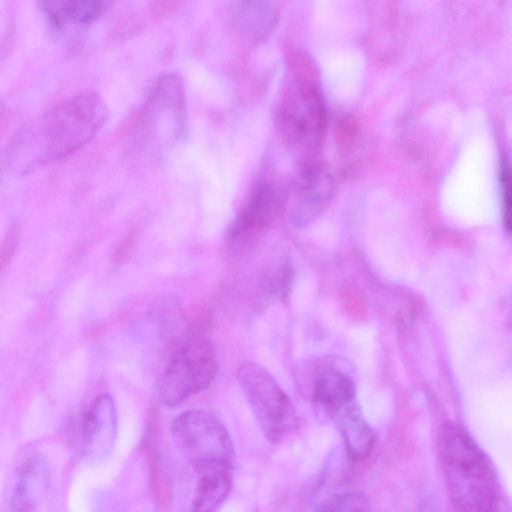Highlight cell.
Returning <instances> with one entry per match:
<instances>
[{
  "instance_id": "obj_5",
  "label": "cell",
  "mask_w": 512,
  "mask_h": 512,
  "mask_svg": "<svg viewBox=\"0 0 512 512\" xmlns=\"http://www.w3.org/2000/svg\"><path fill=\"white\" fill-rule=\"evenodd\" d=\"M237 381L268 441L278 443L295 431V406L268 370L258 363L245 362L237 371Z\"/></svg>"
},
{
  "instance_id": "obj_11",
  "label": "cell",
  "mask_w": 512,
  "mask_h": 512,
  "mask_svg": "<svg viewBox=\"0 0 512 512\" xmlns=\"http://www.w3.org/2000/svg\"><path fill=\"white\" fill-rule=\"evenodd\" d=\"M286 206V197L269 182L257 184L247 195L227 230L231 240L244 239L266 228Z\"/></svg>"
},
{
  "instance_id": "obj_7",
  "label": "cell",
  "mask_w": 512,
  "mask_h": 512,
  "mask_svg": "<svg viewBox=\"0 0 512 512\" xmlns=\"http://www.w3.org/2000/svg\"><path fill=\"white\" fill-rule=\"evenodd\" d=\"M293 372L298 389L323 419L331 421L341 408L357 400L352 367L342 357L331 355L301 361Z\"/></svg>"
},
{
  "instance_id": "obj_10",
  "label": "cell",
  "mask_w": 512,
  "mask_h": 512,
  "mask_svg": "<svg viewBox=\"0 0 512 512\" xmlns=\"http://www.w3.org/2000/svg\"><path fill=\"white\" fill-rule=\"evenodd\" d=\"M335 191L332 175L322 167L308 165L294 179L286 195L290 224L303 228L329 205Z\"/></svg>"
},
{
  "instance_id": "obj_4",
  "label": "cell",
  "mask_w": 512,
  "mask_h": 512,
  "mask_svg": "<svg viewBox=\"0 0 512 512\" xmlns=\"http://www.w3.org/2000/svg\"><path fill=\"white\" fill-rule=\"evenodd\" d=\"M175 445L201 476L218 471H232L233 444L225 426L203 410L179 414L172 423Z\"/></svg>"
},
{
  "instance_id": "obj_3",
  "label": "cell",
  "mask_w": 512,
  "mask_h": 512,
  "mask_svg": "<svg viewBox=\"0 0 512 512\" xmlns=\"http://www.w3.org/2000/svg\"><path fill=\"white\" fill-rule=\"evenodd\" d=\"M292 67L276 105V127L290 152L310 160L320 150L326 128V110L311 68Z\"/></svg>"
},
{
  "instance_id": "obj_21",
  "label": "cell",
  "mask_w": 512,
  "mask_h": 512,
  "mask_svg": "<svg viewBox=\"0 0 512 512\" xmlns=\"http://www.w3.org/2000/svg\"><path fill=\"white\" fill-rule=\"evenodd\" d=\"M18 232L12 227L5 236L1 245V266L4 267L12 258L17 245Z\"/></svg>"
},
{
  "instance_id": "obj_20",
  "label": "cell",
  "mask_w": 512,
  "mask_h": 512,
  "mask_svg": "<svg viewBox=\"0 0 512 512\" xmlns=\"http://www.w3.org/2000/svg\"><path fill=\"white\" fill-rule=\"evenodd\" d=\"M138 237V230L137 229H131L120 241V243L117 245L116 249L113 253V260L116 262H120L124 260L130 251L132 250L134 243Z\"/></svg>"
},
{
  "instance_id": "obj_16",
  "label": "cell",
  "mask_w": 512,
  "mask_h": 512,
  "mask_svg": "<svg viewBox=\"0 0 512 512\" xmlns=\"http://www.w3.org/2000/svg\"><path fill=\"white\" fill-rule=\"evenodd\" d=\"M232 488V471L201 475L189 512H218Z\"/></svg>"
},
{
  "instance_id": "obj_19",
  "label": "cell",
  "mask_w": 512,
  "mask_h": 512,
  "mask_svg": "<svg viewBox=\"0 0 512 512\" xmlns=\"http://www.w3.org/2000/svg\"><path fill=\"white\" fill-rule=\"evenodd\" d=\"M501 177L504 188V220L512 230V171L509 168L503 169Z\"/></svg>"
},
{
  "instance_id": "obj_9",
  "label": "cell",
  "mask_w": 512,
  "mask_h": 512,
  "mask_svg": "<svg viewBox=\"0 0 512 512\" xmlns=\"http://www.w3.org/2000/svg\"><path fill=\"white\" fill-rule=\"evenodd\" d=\"M118 431V415L113 397L98 395L81 414L78 423L79 451L89 465H98L111 455Z\"/></svg>"
},
{
  "instance_id": "obj_14",
  "label": "cell",
  "mask_w": 512,
  "mask_h": 512,
  "mask_svg": "<svg viewBox=\"0 0 512 512\" xmlns=\"http://www.w3.org/2000/svg\"><path fill=\"white\" fill-rule=\"evenodd\" d=\"M110 4L108 1L53 0L38 2L48 24L55 31H63L72 26H86L101 17Z\"/></svg>"
},
{
  "instance_id": "obj_15",
  "label": "cell",
  "mask_w": 512,
  "mask_h": 512,
  "mask_svg": "<svg viewBox=\"0 0 512 512\" xmlns=\"http://www.w3.org/2000/svg\"><path fill=\"white\" fill-rule=\"evenodd\" d=\"M233 22L236 29L248 40L259 41L274 29L278 9L273 2L242 1L233 9Z\"/></svg>"
},
{
  "instance_id": "obj_8",
  "label": "cell",
  "mask_w": 512,
  "mask_h": 512,
  "mask_svg": "<svg viewBox=\"0 0 512 512\" xmlns=\"http://www.w3.org/2000/svg\"><path fill=\"white\" fill-rule=\"evenodd\" d=\"M136 131L147 141L178 140L187 129L185 91L175 73L164 74L153 84L141 107Z\"/></svg>"
},
{
  "instance_id": "obj_12",
  "label": "cell",
  "mask_w": 512,
  "mask_h": 512,
  "mask_svg": "<svg viewBox=\"0 0 512 512\" xmlns=\"http://www.w3.org/2000/svg\"><path fill=\"white\" fill-rule=\"evenodd\" d=\"M50 480L47 460L42 456L28 458L16 473L10 494V511L38 512Z\"/></svg>"
},
{
  "instance_id": "obj_17",
  "label": "cell",
  "mask_w": 512,
  "mask_h": 512,
  "mask_svg": "<svg viewBox=\"0 0 512 512\" xmlns=\"http://www.w3.org/2000/svg\"><path fill=\"white\" fill-rule=\"evenodd\" d=\"M370 502L366 494L359 491L336 493L325 499L315 512H368Z\"/></svg>"
},
{
  "instance_id": "obj_13",
  "label": "cell",
  "mask_w": 512,
  "mask_h": 512,
  "mask_svg": "<svg viewBox=\"0 0 512 512\" xmlns=\"http://www.w3.org/2000/svg\"><path fill=\"white\" fill-rule=\"evenodd\" d=\"M331 421L340 432L351 460L361 461L370 454L374 433L357 400L341 408Z\"/></svg>"
},
{
  "instance_id": "obj_6",
  "label": "cell",
  "mask_w": 512,
  "mask_h": 512,
  "mask_svg": "<svg viewBox=\"0 0 512 512\" xmlns=\"http://www.w3.org/2000/svg\"><path fill=\"white\" fill-rule=\"evenodd\" d=\"M218 362L212 343L202 334H191L175 351L159 379V400L176 406L210 386Z\"/></svg>"
},
{
  "instance_id": "obj_2",
  "label": "cell",
  "mask_w": 512,
  "mask_h": 512,
  "mask_svg": "<svg viewBox=\"0 0 512 512\" xmlns=\"http://www.w3.org/2000/svg\"><path fill=\"white\" fill-rule=\"evenodd\" d=\"M438 450L453 512H496L494 472L470 434L457 424H447Z\"/></svg>"
},
{
  "instance_id": "obj_18",
  "label": "cell",
  "mask_w": 512,
  "mask_h": 512,
  "mask_svg": "<svg viewBox=\"0 0 512 512\" xmlns=\"http://www.w3.org/2000/svg\"><path fill=\"white\" fill-rule=\"evenodd\" d=\"M294 272L290 264L276 265L265 277L264 293L272 300L283 301L290 293Z\"/></svg>"
},
{
  "instance_id": "obj_1",
  "label": "cell",
  "mask_w": 512,
  "mask_h": 512,
  "mask_svg": "<svg viewBox=\"0 0 512 512\" xmlns=\"http://www.w3.org/2000/svg\"><path fill=\"white\" fill-rule=\"evenodd\" d=\"M108 113L105 101L94 90L66 96L22 129L10 144L6 162L26 172L66 158L94 138Z\"/></svg>"
}]
</instances>
